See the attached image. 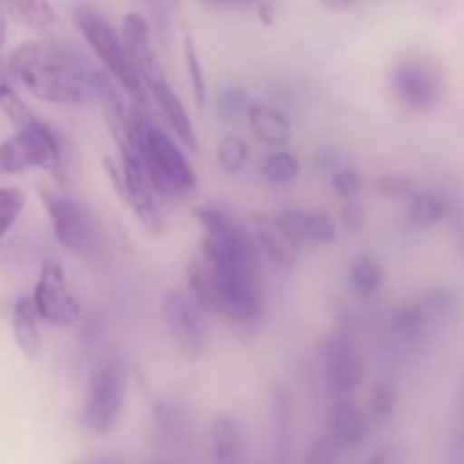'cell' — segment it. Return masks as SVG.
<instances>
[{
	"instance_id": "obj_1",
	"label": "cell",
	"mask_w": 464,
	"mask_h": 464,
	"mask_svg": "<svg viewBox=\"0 0 464 464\" xmlns=\"http://www.w3.org/2000/svg\"><path fill=\"white\" fill-rule=\"evenodd\" d=\"M9 68L14 80L44 102L86 104L98 100L102 71L91 66L72 45L27 41L9 54Z\"/></svg>"
},
{
	"instance_id": "obj_2",
	"label": "cell",
	"mask_w": 464,
	"mask_h": 464,
	"mask_svg": "<svg viewBox=\"0 0 464 464\" xmlns=\"http://www.w3.org/2000/svg\"><path fill=\"white\" fill-rule=\"evenodd\" d=\"M188 288L199 306L220 315L238 335H254L266 315L258 270L229 267L208 256L202 247L188 261Z\"/></svg>"
},
{
	"instance_id": "obj_3",
	"label": "cell",
	"mask_w": 464,
	"mask_h": 464,
	"mask_svg": "<svg viewBox=\"0 0 464 464\" xmlns=\"http://www.w3.org/2000/svg\"><path fill=\"white\" fill-rule=\"evenodd\" d=\"M32 168L48 170L63 188L75 184L80 172L77 154L66 136L57 134L36 116L0 143V175H21Z\"/></svg>"
},
{
	"instance_id": "obj_4",
	"label": "cell",
	"mask_w": 464,
	"mask_h": 464,
	"mask_svg": "<svg viewBox=\"0 0 464 464\" xmlns=\"http://www.w3.org/2000/svg\"><path fill=\"white\" fill-rule=\"evenodd\" d=\"M131 139L159 198L175 204L198 190V175L179 145L139 111H131Z\"/></svg>"
},
{
	"instance_id": "obj_5",
	"label": "cell",
	"mask_w": 464,
	"mask_h": 464,
	"mask_svg": "<svg viewBox=\"0 0 464 464\" xmlns=\"http://www.w3.org/2000/svg\"><path fill=\"white\" fill-rule=\"evenodd\" d=\"M75 23L80 27L84 41L89 44V48L100 59L104 71L118 82V86L136 104L148 102L150 91L145 86L143 77H140L139 68H136L134 59H131L130 50H127L122 34H118L111 23L98 9L89 7V5H80L75 9Z\"/></svg>"
},
{
	"instance_id": "obj_6",
	"label": "cell",
	"mask_w": 464,
	"mask_h": 464,
	"mask_svg": "<svg viewBox=\"0 0 464 464\" xmlns=\"http://www.w3.org/2000/svg\"><path fill=\"white\" fill-rule=\"evenodd\" d=\"M202 225V249L229 267L258 270V243L254 231L225 204H202L193 211Z\"/></svg>"
},
{
	"instance_id": "obj_7",
	"label": "cell",
	"mask_w": 464,
	"mask_h": 464,
	"mask_svg": "<svg viewBox=\"0 0 464 464\" xmlns=\"http://www.w3.org/2000/svg\"><path fill=\"white\" fill-rule=\"evenodd\" d=\"M41 202L53 225L54 238L77 256H95L102 247V227L98 218L80 199L53 190H41Z\"/></svg>"
},
{
	"instance_id": "obj_8",
	"label": "cell",
	"mask_w": 464,
	"mask_h": 464,
	"mask_svg": "<svg viewBox=\"0 0 464 464\" xmlns=\"http://www.w3.org/2000/svg\"><path fill=\"white\" fill-rule=\"evenodd\" d=\"M127 397V367L121 358L100 362L86 388L82 421L95 435H107L116 426Z\"/></svg>"
},
{
	"instance_id": "obj_9",
	"label": "cell",
	"mask_w": 464,
	"mask_h": 464,
	"mask_svg": "<svg viewBox=\"0 0 464 464\" xmlns=\"http://www.w3.org/2000/svg\"><path fill=\"white\" fill-rule=\"evenodd\" d=\"M163 322L177 352L188 361H198L207 352L208 334L202 306L193 295L170 290L163 297Z\"/></svg>"
},
{
	"instance_id": "obj_10",
	"label": "cell",
	"mask_w": 464,
	"mask_h": 464,
	"mask_svg": "<svg viewBox=\"0 0 464 464\" xmlns=\"http://www.w3.org/2000/svg\"><path fill=\"white\" fill-rule=\"evenodd\" d=\"M442 72L433 62L421 57L403 59L390 71V89L403 107L429 111L442 95Z\"/></svg>"
},
{
	"instance_id": "obj_11",
	"label": "cell",
	"mask_w": 464,
	"mask_h": 464,
	"mask_svg": "<svg viewBox=\"0 0 464 464\" xmlns=\"http://www.w3.org/2000/svg\"><path fill=\"white\" fill-rule=\"evenodd\" d=\"M32 297H34L41 322H45V324L71 326L72 322L80 320V302L68 290L62 266L57 261H53V258L44 261V266H41L39 279H36Z\"/></svg>"
},
{
	"instance_id": "obj_12",
	"label": "cell",
	"mask_w": 464,
	"mask_h": 464,
	"mask_svg": "<svg viewBox=\"0 0 464 464\" xmlns=\"http://www.w3.org/2000/svg\"><path fill=\"white\" fill-rule=\"evenodd\" d=\"M252 231L256 236V243L267 258L276 263L284 270L297 267L302 261V252L295 236L290 234L288 227L279 220L276 213H254L252 216Z\"/></svg>"
},
{
	"instance_id": "obj_13",
	"label": "cell",
	"mask_w": 464,
	"mask_h": 464,
	"mask_svg": "<svg viewBox=\"0 0 464 464\" xmlns=\"http://www.w3.org/2000/svg\"><path fill=\"white\" fill-rule=\"evenodd\" d=\"M279 220L284 222L295 236L302 249H315L331 245L338 236V225H335L334 216L322 208H297V207H285L276 211Z\"/></svg>"
},
{
	"instance_id": "obj_14",
	"label": "cell",
	"mask_w": 464,
	"mask_h": 464,
	"mask_svg": "<svg viewBox=\"0 0 464 464\" xmlns=\"http://www.w3.org/2000/svg\"><path fill=\"white\" fill-rule=\"evenodd\" d=\"M324 372L331 390L338 397H349L362 383V361L356 347L344 338H334L326 344Z\"/></svg>"
},
{
	"instance_id": "obj_15",
	"label": "cell",
	"mask_w": 464,
	"mask_h": 464,
	"mask_svg": "<svg viewBox=\"0 0 464 464\" xmlns=\"http://www.w3.org/2000/svg\"><path fill=\"white\" fill-rule=\"evenodd\" d=\"M122 39H125L127 50H130L145 86L166 75L161 68V62H159L157 48L152 44V32H150L148 21L143 16H139V14H127L122 18Z\"/></svg>"
},
{
	"instance_id": "obj_16",
	"label": "cell",
	"mask_w": 464,
	"mask_h": 464,
	"mask_svg": "<svg viewBox=\"0 0 464 464\" xmlns=\"http://www.w3.org/2000/svg\"><path fill=\"white\" fill-rule=\"evenodd\" d=\"M148 91H150V98L157 102L161 116L166 118L168 127H170V130L175 131L177 139H179V143L184 145L188 152H198L199 143H198V134H195L193 121H190L184 102H181L179 95L175 93V89L170 86L168 77L163 75L159 77V80L150 82Z\"/></svg>"
},
{
	"instance_id": "obj_17",
	"label": "cell",
	"mask_w": 464,
	"mask_h": 464,
	"mask_svg": "<svg viewBox=\"0 0 464 464\" xmlns=\"http://www.w3.org/2000/svg\"><path fill=\"white\" fill-rule=\"evenodd\" d=\"M247 121L254 136H256L261 143L270 145V148H285L290 136H293V127H290V121L285 118V113L279 111L276 107H272V104H249Z\"/></svg>"
},
{
	"instance_id": "obj_18",
	"label": "cell",
	"mask_w": 464,
	"mask_h": 464,
	"mask_svg": "<svg viewBox=\"0 0 464 464\" xmlns=\"http://www.w3.org/2000/svg\"><path fill=\"white\" fill-rule=\"evenodd\" d=\"M39 322L41 315L39 311H36L34 297H32V295H21V297L16 299V304H14L12 331L18 349H21L27 358H36L41 352Z\"/></svg>"
},
{
	"instance_id": "obj_19",
	"label": "cell",
	"mask_w": 464,
	"mask_h": 464,
	"mask_svg": "<svg viewBox=\"0 0 464 464\" xmlns=\"http://www.w3.org/2000/svg\"><path fill=\"white\" fill-rule=\"evenodd\" d=\"M367 420L361 415L356 406L347 399H340L331 411V435L340 447L356 449L367 440Z\"/></svg>"
},
{
	"instance_id": "obj_20",
	"label": "cell",
	"mask_w": 464,
	"mask_h": 464,
	"mask_svg": "<svg viewBox=\"0 0 464 464\" xmlns=\"http://www.w3.org/2000/svg\"><path fill=\"white\" fill-rule=\"evenodd\" d=\"M211 447L213 460L222 464L245 462V435L238 420L220 415L213 420L211 426Z\"/></svg>"
},
{
	"instance_id": "obj_21",
	"label": "cell",
	"mask_w": 464,
	"mask_h": 464,
	"mask_svg": "<svg viewBox=\"0 0 464 464\" xmlns=\"http://www.w3.org/2000/svg\"><path fill=\"white\" fill-rule=\"evenodd\" d=\"M272 426H275V462H285L293 447V399L281 385L272 390Z\"/></svg>"
},
{
	"instance_id": "obj_22",
	"label": "cell",
	"mask_w": 464,
	"mask_h": 464,
	"mask_svg": "<svg viewBox=\"0 0 464 464\" xmlns=\"http://www.w3.org/2000/svg\"><path fill=\"white\" fill-rule=\"evenodd\" d=\"M3 5L21 25L36 34H48L57 27V14L50 0H3Z\"/></svg>"
},
{
	"instance_id": "obj_23",
	"label": "cell",
	"mask_w": 464,
	"mask_h": 464,
	"mask_svg": "<svg viewBox=\"0 0 464 464\" xmlns=\"http://www.w3.org/2000/svg\"><path fill=\"white\" fill-rule=\"evenodd\" d=\"M449 216V199L435 190H417L411 198L408 222L415 229H430Z\"/></svg>"
},
{
	"instance_id": "obj_24",
	"label": "cell",
	"mask_w": 464,
	"mask_h": 464,
	"mask_svg": "<svg viewBox=\"0 0 464 464\" xmlns=\"http://www.w3.org/2000/svg\"><path fill=\"white\" fill-rule=\"evenodd\" d=\"M392 326L394 335L401 340L403 344H411V347H417L420 343H424L426 329H429V315L421 308L420 302L403 304L394 311L392 315Z\"/></svg>"
},
{
	"instance_id": "obj_25",
	"label": "cell",
	"mask_w": 464,
	"mask_h": 464,
	"mask_svg": "<svg viewBox=\"0 0 464 464\" xmlns=\"http://www.w3.org/2000/svg\"><path fill=\"white\" fill-rule=\"evenodd\" d=\"M347 284L356 297H372L383 285V267L370 254H361L352 261L347 275Z\"/></svg>"
},
{
	"instance_id": "obj_26",
	"label": "cell",
	"mask_w": 464,
	"mask_h": 464,
	"mask_svg": "<svg viewBox=\"0 0 464 464\" xmlns=\"http://www.w3.org/2000/svg\"><path fill=\"white\" fill-rule=\"evenodd\" d=\"M299 170H302V163H299L297 154L284 148H276V152L267 154L263 161V177L275 186H285L295 181L299 177Z\"/></svg>"
},
{
	"instance_id": "obj_27",
	"label": "cell",
	"mask_w": 464,
	"mask_h": 464,
	"mask_svg": "<svg viewBox=\"0 0 464 464\" xmlns=\"http://www.w3.org/2000/svg\"><path fill=\"white\" fill-rule=\"evenodd\" d=\"M397 385L392 381H379L372 390L370 397V417L376 426L392 424L394 415H397Z\"/></svg>"
},
{
	"instance_id": "obj_28",
	"label": "cell",
	"mask_w": 464,
	"mask_h": 464,
	"mask_svg": "<svg viewBox=\"0 0 464 464\" xmlns=\"http://www.w3.org/2000/svg\"><path fill=\"white\" fill-rule=\"evenodd\" d=\"M249 159V148L240 136H225L218 145V163L227 175H238Z\"/></svg>"
},
{
	"instance_id": "obj_29",
	"label": "cell",
	"mask_w": 464,
	"mask_h": 464,
	"mask_svg": "<svg viewBox=\"0 0 464 464\" xmlns=\"http://www.w3.org/2000/svg\"><path fill=\"white\" fill-rule=\"evenodd\" d=\"M184 57H186V68H188V80H190V89H193L195 100H198L199 107L207 104V77H204V68H202V59H199L198 45L190 36L184 39Z\"/></svg>"
},
{
	"instance_id": "obj_30",
	"label": "cell",
	"mask_w": 464,
	"mask_h": 464,
	"mask_svg": "<svg viewBox=\"0 0 464 464\" xmlns=\"http://www.w3.org/2000/svg\"><path fill=\"white\" fill-rule=\"evenodd\" d=\"M23 208H25V193L21 188H14V186L0 188V243L18 220Z\"/></svg>"
},
{
	"instance_id": "obj_31",
	"label": "cell",
	"mask_w": 464,
	"mask_h": 464,
	"mask_svg": "<svg viewBox=\"0 0 464 464\" xmlns=\"http://www.w3.org/2000/svg\"><path fill=\"white\" fill-rule=\"evenodd\" d=\"M249 98L243 89L238 86H227V89L220 91L216 100V111L218 116L225 118V121H234L240 113H247L249 109Z\"/></svg>"
},
{
	"instance_id": "obj_32",
	"label": "cell",
	"mask_w": 464,
	"mask_h": 464,
	"mask_svg": "<svg viewBox=\"0 0 464 464\" xmlns=\"http://www.w3.org/2000/svg\"><path fill=\"white\" fill-rule=\"evenodd\" d=\"M331 186H334L335 193L343 199L358 198V193L365 186V177H362L361 170L352 166H340L338 170L331 172Z\"/></svg>"
},
{
	"instance_id": "obj_33",
	"label": "cell",
	"mask_w": 464,
	"mask_h": 464,
	"mask_svg": "<svg viewBox=\"0 0 464 464\" xmlns=\"http://www.w3.org/2000/svg\"><path fill=\"white\" fill-rule=\"evenodd\" d=\"M376 193L388 199H411L417 193V181L408 175H383L376 181Z\"/></svg>"
},
{
	"instance_id": "obj_34",
	"label": "cell",
	"mask_w": 464,
	"mask_h": 464,
	"mask_svg": "<svg viewBox=\"0 0 464 464\" xmlns=\"http://www.w3.org/2000/svg\"><path fill=\"white\" fill-rule=\"evenodd\" d=\"M150 9H152V18L159 36L163 41H168L172 27V16H175L177 9V0H150Z\"/></svg>"
},
{
	"instance_id": "obj_35",
	"label": "cell",
	"mask_w": 464,
	"mask_h": 464,
	"mask_svg": "<svg viewBox=\"0 0 464 464\" xmlns=\"http://www.w3.org/2000/svg\"><path fill=\"white\" fill-rule=\"evenodd\" d=\"M338 449H343V447L335 442L334 435H329V438H320V440H315V444L311 447V453L306 456V460L315 462V464L335 462L340 458Z\"/></svg>"
},
{
	"instance_id": "obj_36",
	"label": "cell",
	"mask_w": 464,
	"mask_h": 464,
	"mask_svg": "<svg viewBox=\"0 0 464 464\" xmlns=\"http://www.w3.org/2000/svg\"><path fill=\"white\" fill-rule=\"evenodd\" d=\"M340 220L343 227L349 231H361L365 225V211H362V204L356 198L344 199L343 208H340Z\"/></svg>"
},
{
	"instance_id": "obj_37",
	"label": "cell",
	"mask_w": 464,
	"mask_h": 464,
	"mask_svg": "<svg viewBox=\"0 0 464 464\" xmlns=\"http://www.w3.org/2000/svg\"><path fill=\"white\" fill-rule=\"evenodd\" d=\"M340 166H344V163H343V157H340L338 150L324 148V150H320V152H317L315 168L320 172H335Z\"/></svg>"
},
{
	"instance_id": "obj_38",
	"label": "cell",
	"mask_w": 464,
	"mask_h": 464,
	"mask_svg": "<svg viewBox=\"0 0 464 464\" xmlns=\"http://www.w3.org/2000/svg\"><path fill=\"white\" fill-rule=\"evenodd\" d=\"M406 451L403 449H397L392 447V444H388V447H383L381 451H376L374 456L370 458L372 464H397V462H403L406 460Z\"/></svg>"
},
{
	"instance_id": "obj_39",
	"label": "cell",
	"mask_w": 464,
	"mask_h": 464,
	"mask_svg": "<svg viewBox=\"0 0 464 464\" xmlns=\"http://www.w3.org/2000/svg\"><path fill=\"white\" fill-rule=\"evenodd\" d=\"M261 0H202L204 7L208 9H222V7H252Z\"/></svg>"
},
{
	"instance_id": "obj_40",
	"label": "cell",
	"mask_w": 464,
	"mask_h": 464,
	"mask_svg": "<svg viewBox=\"0 0 464 464\" xmlns=\"http://www.w3.org/2000/svg\"><path fill=\"white\" fill-rule=\"evenodd\" d=\"M12 82H14V75H12V68H9V59L0 57V93H3L5 89H9Z\"/></svg>"
},
{
	"instance_id": "obj_41",
	"label": "cell",
	"mask_w": 464,
	"mask_h": 464,
	"mask_svg": "<svg viewBox=\"0 0 464 464\" xmlns=\"http://www.w3.org/2000/svg\"><path fill=\"white\" fill-rule=\"evenodd\" d=\"M353 3H356V0H322V5H324L326 9H331V12H344V9L352 7Z\"/></svg>"
},
{
	"instance_id": "obj_42",
	"label": "cell",
	"mask_w": 464,
	"mask_h": 464,
	"mask_svg": "<svg viewBox=\"0 0 464 464\" xmlns=\"http://www.w3.org/2000/svg\"><path fill=\"white\" fill-rule=\"evenodd\" d=\"M5 41H7V18L0 12V48H3Z\"/></svg>"
}]
</instances>
